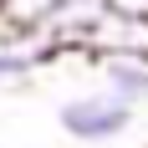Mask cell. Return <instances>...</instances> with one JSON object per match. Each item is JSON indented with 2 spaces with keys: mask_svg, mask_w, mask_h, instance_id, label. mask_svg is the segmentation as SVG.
<instances>
[{
  "mask_svg": "<svg viewBox=\"0 0 148 148\" xmlns=\"http://www.w3.org/2000/svg\"><path fill=\"white\" fill-rule=\"evenodd\" d=\"M133 112L138 107L128 97H118L112 87H102V92H77V97H66L56 107V123H61V133L77 138V143H112V138H123L133 128Z\"/></svg>",
  "mask_w": 148,
  "mask_h": 148,
  "instance_id": "6da1fadb",
  "label": "cell"
},
{
  "mask_svg": "<svg viewBox=\"0 0 148 148\" xmlns=\"http://www.w3.org/2000/svg\"><path fill=\"white\" fill-rule=\"evenodd\" d=\"M87 61L97 66L102 87H112L133 107L148 102V51H102V56H87Z\"/></svg>",
  "mask_w": 148,
  "mask_h": 148,
  "instance_id": "7a4b0ae2",
  "label": "cell"
},
{
  "mask_svg": "<svg viewBox=\"0 0 148 148\" xmlns=\"http://www.w3.org/2000/svg\"><path fill=\"white\" fill-rule=\"evenodd\" d=\"M102 51H148V15H123L107 5V15L87 36V56H102Z\"/></svg>",
  "mask_w": 148,
  "mask_h": 148,
  "instance_id": "3957f363",
  "label": "cell"
},
{
  "mask_svg": "<svg viewBox=\"0 0 148 148\" xmlns=\"http://www.w3.org/2000/svg\"><path fill=\"white\" fill-rule=\"evenodd\" d=\"M56 5L61 0H0V15H5L15 31H41Z\"/></svg>",
  "mask_w": 148,
  "mask_h": 148,
  "instance_id": "277c9868",
  "label": "cell"
},
{
  "mask_svg": "<svg viewBox=\"0 0 148 148\" xmlns=\"http://www.w3.org/2000/svg\"><path fill=\"white\" fill-rule=\"evenodd\" d=\"M112 10H123V15H148V0H107Z\"/></svg>",
  "mask_w": 148,
  "mask_h": 148,
  "instance_id": "5b68a950",
  "label": "cell"
}]
</instances>
